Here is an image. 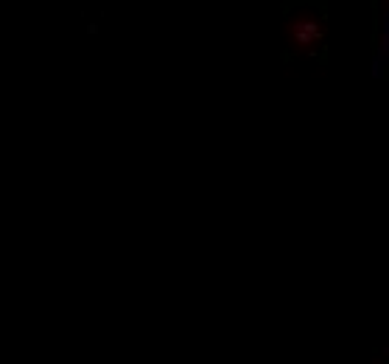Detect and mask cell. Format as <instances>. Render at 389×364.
I'll return each mask as SVG.
<instances>
[{
    "label": "cell",
    "instance_id": "1",
    "mask_svg": "<svg viewBox=\"0 0 389 364\" xmlns=\"http://www.w3.org/2000/svg\"><path fill=\"white\" fill-rule=\"evenodd\" d=\"M384 353H386V356H389V348H386V350H384Z\"/></svg>",
    "mask_w": 389,
    "mask_h": 364
}]
</instances>
